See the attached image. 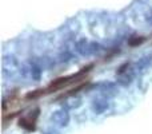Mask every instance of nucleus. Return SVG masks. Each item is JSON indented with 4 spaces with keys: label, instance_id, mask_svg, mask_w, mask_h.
Returning <instances> with one entry per match:
<instances>
[{
    "label": "nucleus",
    "instance_id": "nucleus-12",
    "mask_svg": "<svg viewBox=\"0 0 152 134\" xmlns=\"http://www.w3.org/2000/svg\"><path fill=\"white\" fill-rule=\"evenodd\" d=\"M148 21H151V23H152V13L150 15V18H148Z\"/></svg>",
    "mask_w": 152,
    "mask_h": 134
},
{
    "label": "nucleus",
    "instance_id": "nucleus-5",
    "mask_svg": "<svg viewBox=\"0 0 152 134\" xmlns=\"http://www.w3.org/2000/svg\"><path fill=\"white\" fill-rule=\"evenodd\" d=\"M69 113L66 107L58 109L56 111H53L52 115H51V119L55 122L58 126H67L69 124Z\"/></svg>",
    "mask_w": 152,
    "mask_h": 134
},
{
    "label": "nucleus",
    "instance_id": "nucleus-2",
    "mask_svg": "<svg viewBox=\"0 0 152 134\" xmlns=\"http://www.w3.org/2000/svg\"><path fill=\"white\" fill-rule=\"evenodd\" d=\"M43 68L37 64L36 61H31L28 63H24L23 66H20V73L24 78L34 79V81H39L42 76Z\"/></svg>",
    "mask_w": 152,
    "mask_h": 134
},
{
    "label": "nucleus",
    "instance_id": "nucleus-1",
    "mask_svg": "<svg viewBox=\"0 0 152 134\" xmlns=\"http://www.w3.org/2000/svg\"><path fill=\"white\" fill-rule=\"evenodd\" d=\"M76 51H77L80 55L83 56H89V55H96V54H100L103 51V47L96 42H87L86 39L77 42L76 44Z\"/></svg>",
    "mask_w": 152,
    "mask_h": 134
},
{
    "label": "nucleus",
    "instance_id": "nucleus-6",
    "mask_svg": "<svg viewBox=\"0 0 152 134\" xmlns=\"http://www.w3.org/2000/svg\"><path fill=\"white\" fill-rule=\"evenodd\" d=\"M108 107H110V105H108V101L105 98H96L92 102V110L96 114H103Z\"/></svg>",
    "mask_w": 152,
    "mask_h": 134
},
{
    "label": "nucleus",
    "instance_id": "nucleus-3",
    "mask_svg": "<svg viewBox=\"0 0 152 134\" xmlns=\"http://www.w3.org/2000/svg\"><path fill=\"white\" fill-rule=\"evenodd\" d=\"M128 67H129V64L126 63L124 66H121L118 70L116 82H118L119 84H121V86H128L132 82V79H134V73H132V70H128Z\"/></svg>",
    "mask_w": 152,
    "mask_h": 134
},
{
    "label": "nucleus",
    "instance_id": "nucleus-10",
    "mask_svg": "<svg viewBox=\"0 0 152 134\" xmlns=\"http://www.w3.org/2000/svg\"><path fill=\"white\" fill-rule=\"evenodd\" d=\"M143 42H144V38H143V36H139V38H137V36H136V39H131L128 43H129L131 46H137V44H140V43H143Z\"/></svg>",
    "mask_w": 152,
    "mask_h": 134
},
{
    "label": "nucleus",
    "instance_id": "nucleus-11",
    "mask_svg": "<svg viewBox=\"0 0 152 134\" xmlns=\"http://www.w3.org/2000/svg\"><path fill=\"white\" fill-rule=\"evenodd\" d=\"M43 134H60L58 130H53V129H50V130H45Z\"/></svg>",
    "mask_w": 152,
    "mask_h": 134
},
{
    "label": "nucleus",
    "instance_id": "nucleus-4",
    "mask_svg": "<svg viewBox=\"0 0 152 134\" xmlns=\"http://www.w3.org/2000/svg\"><path fill=\"white\" fill-rule=\"evenodd\" d=\"M18 70H20L18 59L12 55L4 56V59H3V74L4 75H13Z\"/></svg>",
    "mask_w": 152,
    "mask_h": 134
},
{
    "label": "nucleus",
    "instance_id": "nucleus-8",
    "mask_svg": "<svg viewBox=\"0 0 152 134\" xmlns=\"http://www.w3.org/2000/svg\"><path fill=\"white\" fill-rule=\"evenodd\" d=\"M100 93H102L103 95H105V97H112V95H115L116 93V87L113 83H102L100 84Z\"/></svg>",
    "mask_w": 152,
    "mask_h": 134
},
{
    "label": "nucleus",
    "instance_id": "nucleus-7",
    "mask_svg": "<svg viewBox=\"0 0 152 134\" xmlns=\"http://www.w3.org/2000/svg\"><path fill=\"white\" fill-rule=\"evenodd\" d=\"M64 107L66 109H77L79 106H81V99L76 95H71V97H67L63 102Z\"/></svg>",
    "mask_w": 152,
    "mask_h": 134
},
{
    "label": "nucleus",
    "instance_id": "nucleus-9",
    "mask_svg": "<svg viewBox=\"0 0 152 134\" xmlns=\"http://www.w3.org/2000/svg\"><path fill=\"white\" fill-rule=\"evenodd\" d=\"M19 125L23 127H26L27 130H35V119H32V121H28V119H20L19 121Z\"/></svg>",
    "mask_w": 152,
    "mask_h": 134
}]
</instances>
